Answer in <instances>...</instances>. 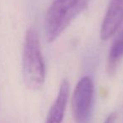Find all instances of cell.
Returning a JSON list of instances; mask_svg holds the SVG:
<instances>
[{
    "label": "cell",
    "mask_w": 123,
    "mask_h": 123,
    "mask_svg": "<svg viewBox=\"0 0 123 123\" xmlns=\"http://www.w3.org/2000/svg\"><path fill=\"white\" fill-rule=\"evenodd\" d=\"M23 78L31 89H39L45 82L46 67L37 32L33 28L26 31L22 55Z\"/></svg>",
    "instance_id": "6da1fadb"
},
{
    "label": "cell",
    "mask_w": 123,
    "mask_h": 123,
    "mask_svg": "<svg viewBox=\"0 0 123 123\" xmlns=\"http://www.w3.org/2000/svg\"><path fill=\"white\" fill-rule=\"evenodd\" d=\"M70 86L67 79L62 82L57 96L49 110L46 123H62L69 98Z\"/></svg>",
    "instance_id": "5b68a950"
},
{
    "label": "cell",
    "mask_w": 123,
    "mask_h": 123,
    "mask_svg": "<svg viewBox=\"0 0 123 123\" xmlns=\"http://www.w3.org/2000/svg\"><path fill=\"white\" fill-rule=\"evenodd\" d=\"M123 23V0H111L100 28V38L106 41L113 36Z\"/></svg>",
    "instance_id": "277c9868"
},
{
    "label": "cell",
    "mask_w": 123,
    "mask_h": 123,
    "mask_svg": "<svg viewBox=\"0 0 123 123\" xmlns=\"http://www.w3.org/2000/svg\"><path fill=\"white\" fill-rule=\"evenodd\" d=\"M116 113L112 112L107 116V118L104 121V123H115L116 122Z\"/></svg>",
    "instance_id": "ba28073f"
},
{
    "label": "cell",
    "mask_w": 123,
    "mask_h": 123,
    "mask_svg": "<svg viewBox=\"0 0 123 123\" xmlns=\"http://www.w3.org/2000/svg\"><path fill=\"white\" fill-rule=\"evenodd\" d=\"M123 57V32L116 38L110 49L106 69L110 75L116 73L120 62Z\"/></svg>",
    "instance_id": "8992f818"
},
{
    "label": "cell",
    "mask_w": 123,
    "mask_h": 123,
    "mask_svg": "<svg viewBox=\"0 0 123 123\" xmlns=\"http://www.w3.org/2000/svg\"><path fill=\"white\" fill-rule=\"evenodd\" d=\"M94 83L89 76L78 82L72 98V109L75 123H89L94 99Z\"/></svg>",
    "instance_id": "3957f363"
},
{
    "label": "cell",
    "mask_w": 123,
    "mask_h": 123,
    "mask_svg": "<svg viewBox=\"0 0 123 123\" xmlns=\"http://www.w3.org/2000/svg\"><path fill=\"white\" fill-rule=\"evenodd\" d=\"M84 8L85 6L70 5L55 0L47 9L45 18V28L48 42H52L57 39Z\"/></svg>",
    "instance_id": "7a4b0ae2"
},
{
    "label": "cell",
    "mask_w": 123,
    "mask_h": 123,
    "mask_svg": "<svg viewBox=\"0 0 123 123\" xmlns=\"http://www.w3.org/2000/svg\"><path fill=\"white\" fill-rule=\"evenodd\" d=\"M64 4H72V5H87L88 0H59Z\"/></svg>",
    "instance_id": "52a82bcc"
}]
</instances>
